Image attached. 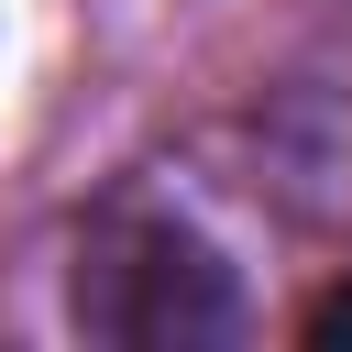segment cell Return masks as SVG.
Wrapping results in <instances>:
<instances>
[{
    "mask_svg": "<svg viewBox=\"0 0 352 352\" xmlns=\"http://www.w3.org/2000/svg\"><path fill=\"white\" fill-rule=\"evenodd\" d=\"M66 297H77V330L132 341V352H176V341H231L242 330L231 264L176 209H110L77 242V286Z\"/></svg>",
    "mask_w": 352,
    "mask_h": 352,
    "instance_id": "6da1fadb",
    "label": "cell"
},
{
    "mask_svg": "<svg viewBox=\"0 0 352 352\" xmlns=\"http://www.w3.org/2000/svg\"><path fill=\"white\" fill-rule=\"evenodd\" d=\"M308 341H352V275H341V286L308 308Z\"/></svg>",
    "mask_w": 352,
    "mask_h": 352,
    "instance_id": "7a4b0ae2",
    "label": "cell"
}]
</instances>
